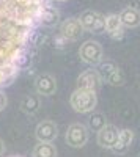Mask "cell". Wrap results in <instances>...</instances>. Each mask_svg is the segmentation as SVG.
<instances>
[{"instance_id": "6da1fadb", "label": "cell", "mask_w": 140, "mask_h": 157, "mask_svg": "<svg viewBox=\"0 0 140 157\" xmlns=\"http://www.w3.org/2000/svg\"><path fill=\"white\" fill-rule=\"evenodd\" d=\"M41 14L40 0H0V85L16 74Z\"/></svg>"}, {"instance_id": "277c9868", "label": "cell", "mask_w": 140, "mask_h": 157, "mask_svg": "<svg viewBox=\"0 0 140 157\" xmlns=\"http://www.w3.org/2000/svg\"><path fill=\"white\" fill-rule=\"evenodd\" d=\"M120 19L123 22V25H128V27H137L140 24V13L132 8V6H128L121 11L120 14Z\"/></svg>"}, {"instance_id": "7a4b0ae2", "label": "cell", "mask_w": 140, "mask_h": 157, "mask_svg": "<svg viewBox=\"0 0 140 157\" xmlns=\"http://www.w3.org/2000/svg\"><path fill=\"white\" fill-rule=\"evenodd\" d=\"M104 24L103 16L96 11H85L80 16V25L87 30H99Z\"/></svg>"}, {"instance_id": "5b68a950", "label": "cell", "mask_w": 140, "mask_h": 157, "mask_svg": "<svg viewBox=\"0 0 140 157\" xmlns=\"http://www.w3.org/2000/svg\"><path fill=\"white\" fill-rule=\"evenodd\" d=\"M80 30H82V25H80V21H77V19H68L61 25L63 35L68 38H77L80 35Z\"/></svg>"}, {"instance_id": "8992f818", "label": "cell", "mask_w": 140, "mask_h": 157, "mask_svg": "<svg viewBox=\"0 0 140 157\" xmlns=\"http://www.w3.org/2000/svg\"><path fill=\"white\" fill-rule=\"evenodd\" d=\"M60 2H65V0H60Z\"/></svg>"}, {"instance_id": "3957f363", "label": "cell", "mask_w": 140, "mask_h": 157, "mask_svg": "<svg viewBox=\"0 0 140 157\" xmlns=\"http://www.w3.org/2000/svg\"><path fill=\"white\" fill-rule=\"evenodd\" d=\"M104 25L106 30L112 35V36H121L123 35V22L120 19L118 14H110L104 19Z\"/></svg>"}]
</instances>
